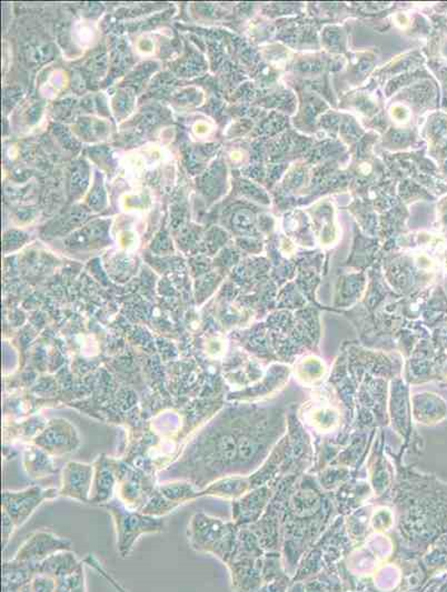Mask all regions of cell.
<instances>
[{"instance_id": "cell-1", "label": "cell", "mask_w": 447, "mask_h": 592, "mask_svg": "<svg viewBox=\"0 0 447 592\" xmlns=\"http://www.w3.org/2000/svg\"><path fill=\"white\" fill-rule=\"evenodd\" d=\"M57 490H43L37 487L29 488L22 493H5L3 506L13 522L17 525L26 522L30 514L34 512L43 500L57 496Z\"/></svg>"}, {"instance_id": "cell-2", "label": "cell", "mask_w": 447, "mask_h": 592, "mask_svg": "<svg viewBox=\"0 0 447 592\" xmlns=\"http://www.w3.org/2000/svg\"><path fill=\"white\" fill-rule=\"evenodd\" d=\"M115 514L117 530L120 535V548L126 555L133 547L135 539L144 533L159 532L161 529V520L143 517V515L126 513L119 507L111 508Z\"/></svg>"}, {"instance_id": "cell-3", "label": "cell", "mask_w": 447, "mask_h": 592, "mask_svg": "<svg viewBox=\"0 0 447 592\" xmlns=\"http://www.w3.org/2000/svg\"><path fill=\"white\" fill-rule=\"evenodd\" d=\"M93 468L88 464L69 462L64 469L60 494L88 503Z\"/></svg>"}, {"instance_id": "cell-4", "label": "cell", "mask_w": 447, "mask_h": 592, "mask_svg": "<svg viewBox=\"0 0 447 592\" xmlns=\"http://www.w3.org/2000/svg\"><path fill=\"white\" fill-rule=\"evenodd\" d=\"M68 541L56 538L47 534H37L24 545L16 557L17 563L27 564L28 561L42 560L59 549L68 548Z\"/></svg>"}, {"instance_id": "cell-5", "label": "cell", "mask_w": 447, "mask_h": 592, "mask_svg": "<svg viewBox=\"0 0 447 592\" xmlns=\"http://www.w3.org/2000/svg\"><path fill=\"white\" fill-rule=\"evenodd\" d=\"M37 445L50 452L63 453L74 451L78 441L72 431H68L63 426H55L46 431L37 438Z\"/></svg>"}, {"instance_id": "cell-6", "label": "cell", "mask_w": 447, "mask_h": 592, "mask_svg": "<svg viewBox=\"0 0 447 592\" xmlns=\"http://www.w3.org/2000/svg\"><path fill=\"white\" fill-rule=\"evenodd\" d=\"M113 474H111L108 466H106L103 462H100L98 466V477H96L95 497L91 499V502H106V500H109V498H110L111 493H113Z\"/></svg>"}]
</instances>
